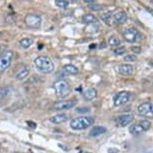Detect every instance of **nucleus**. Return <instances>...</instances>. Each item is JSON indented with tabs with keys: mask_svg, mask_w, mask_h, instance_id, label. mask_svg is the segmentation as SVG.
<instances>
[{
	"mask_svg": "<svg viewBox=\"0 0 153 153\" xmlns=\"http://www.w3.org/2000/svg\"><path fill=\"white\" fill-rule=\"evenodd\" d=\"M24 22L26 24V26L28 28H31V29H38L41 26V16L38 15L36 13H31L26 15L24 19Z\"/></svg>",
	"mask_w": 153,
	"mask_h": 153,
	"instance_id": "nucleus-5",
	"label": "nucleus"
},
{
	"mask_svg": "<svg viewBox=\"0 0 153 153\" xmlns=\"http://www.w3.org/2000/svg\"><path fill=\"white\" fill-rule=\"evenodd\" d=\"M88 8H89V9H91V10L97 11V10H101V9H102L103 6H102V5H100V4H89Z\"/></svg>",
	"mask_w": 153,
	"mask_h": 153,
	"instance_id": "nucleus-26",
	"label": "nucleus"
},
{
	"mask_svg": "<svg viewBox=\"0 0 153 153\" xmlns=\"http://www.w3.org/2000/svg\"><path fill=\"white\" fill-rule=\"evenodd\" d=\"M83 1H84V2H86V3H89V4H91L92 2L94 1V0H83Z\"/></svg>",
	"mask_w": 153,
	"mask_h": 153,
	"instance_id": "nucleus-33",
	"label": "nucleus"
},
{
	"mask_svg": "<svg viewBox=\"0 0 153 153\" xmlns=\"http://www.w3.org/2000/svg\"><path fill=\"white\" fill-rule=\"evenodd\" d=\"M98 95V92L95 88H89L87 89L84 93H83V97L86 101H91L93 100L94 98H96Z\"/></svg>",
	"mask_w": 153,
	"mask_h": 153,
	"instance_id": "nucleus-14",
	"label": "nucleus"
},
{
	"mask_svg": "<svg viewBox=\"0 0 153 153\" xmlns=\"http://www.w3.org/2000/svg\"><path fill=\"white\" fill-rule=\"evenodd\" d=\"M95 122L94 117L90 116H81L76 117L71 120L70 127L73 130H84V129L89 128Z\"/></svg>",
	"mask_w": 153,
	"mask_h": 153,
	"instance_id": "nucleus-2",
	"label": "nucleus"
},
{
	"mask_svg": "<svg viewBox=\"0 0 153 153\" xmlns=\"http://www.w3.org/2000/svg\"><path fill=\"white\" fill-rule=\"evenodd\" d=\"M147 10H148L149 12H151V14H152V15H153V10H152V9H150V8H148V9H147Z\"/></svg>",
	"mask_w": 153,
	"mask_h": 153,
	"instance_id": "nucleus-34",
	"label": "nucleus"
},
{
	"mask_svg": "<svg viewBox=\"0 0 153 153\" xmlns=\"http://www.w3.org/2000/svg\"><path fill=\"white\" fill-rule=\"evenodd\" d=\"M134 119L133 114H123V115H119L116 118V123L118 126L120 127H124L128 124H130Z\"/></svg>",
	"mask_w": 153,
	"mask_h": 153,
	"instance_id": "nucleus-10",
	"label": "nucleus"
},
{
	"mask_svg": "<svg viewBox=\"0 0 153 153\" xmlns=\"http://www.w3.org/2000/svg\"><path fill=\"white\" fill-rule=\"evenodd\" d=\"M28 125H29L30 127H32V128H35V127H36V124L35 123H34V122H31V121H28Z\"/></svg>",
	"mask_w": 153,
	"mask_h": 153,
	"instance_id": "nucleus-32",
	"label": "nucleus"
},
{
	"mask_svg": "<svg viewBox=\"0 0 153 153\" xmlns=\"http://www.w3.org/2000/svg\"><path fill=\"white\" fill-rule=\"evenodd\" d=\"M125 52H126V48L124 47V46H118V47L114 50V54L117 56L122 55V54H124Z\"/></svg>",
	"mask_w": 153,
	"mask_h": 153,
	"instance_id": "nucleus-24",
	"label": "nucleus"
},
{
	"mask_svg": "<svg viewBox=\"0 0 153 153\" xmlns=\"http://www.w3.org/2000/svg\"><path fill=\"white\" fill-rule=\"evenodd\" d=\"M69 119V115L65 114V113H60V114H56L50 118V121L54 124H61L66 122Z\"/></svg>",
	"mask_w": 153,
	"mask_h": 153,
	"instance_id": "nucleus-13",
	"label": "nucleus"
},
{
	"mask_svg": "<svg viewBox=\"0 0 153 153\" xmlns=\"http://www.w3.org/2000/svg\"><path fill=\"white\" fill-rule=\"evenodd\" d=\"M139 124L141 125V127L143 128V130L144 132L147 131V130H149L150 129V127H151V122H150L149 120H147V119H144V120H141Z\"/></svg>",
	"mask_w": 153,
	"mask_h": 153,
	"instance_id": "nucleus-23",
	"label": "nucleus"
},
{
	"mask_svg": "<svg viewBox=\"0 0 153 153\" xmlns=\"http://www.w3.org/2000/svg\"><path fill=\"white\" fill-rule=\"evenodd\" d=\"M64 71L66 72V73L68 74H71V75H75L78 73V68L76 67V66L72 65V64H67L64 66Z\"/></svg>",
	"mask_w": 153,
	"mask_h": 153,
	"instance_id": "nucleus-20",
	"label": "nucleus"
},
{
	"mask_svg": "<svg viewBox=\"0 0 153 153\" xmlns=\"http://www.w3.org/2000/svg\"><path fill=\"white\" fill-rule=\"evenodd\" d=\"M76 105V101L74 99L71 100H61V101H57L52 106L53 110L56 111H62V110H67V109L73 108Z\"/></svg>",
	"mask_w": 153,
	"mask_h": 153,
	"instance_id": "nucleus-8",
	"label": "nucleus"
},
{
	"mask_svg": "<svg viewBox=\"0 0 153 153\" xmlns=\"http://www.w3.org/2000/svg\"><path fill=\"white\" fill-rule=\"evenodd\" d=\"M152 85H153V82H152Z\"/></svg>",
	"mask_w": 153,
	"mask_h": 153,
	"instance_id": "nucleus-37",
	"label": "nucleus"
},
{
	"mask_svg": "<svg viewBox=\"0 0 153 153\" xmlns=\"http://www.w3.org/2000/svg\"><path fill=\"white\" fill-rule=\"evenodd\" d=\"M30 73V68L26 65H22L15 72V77L18 80H24Z\"/></svg>",
	"mask_w": 153,
	"mask_h": 153,
	"instance_id": "nucleus-11",
	"label": "nucleus"
},
{
	"mask_svg": "<svg viewBox=\"0 0 153 153\" xmlns=\"http://www.w3.org/2000/svg\"><path fill=\"white\" fill-rule=\"evenodd\" d=\"M19 44H20V46H21L22 48L27 49L33 44V39L29 38V37H25V38H22L21 40H20Z\"/></svg>",
	"mask_w": 153,
	"mask_h": 153,
	"instance_id": "nucleus-18",
	"label": "nucleus"
},
{
	"mask_svg": "<svg viewBox=\"0 0 153 153\" xmlns=\"http://www.w3.org/2000/svg\"><path fill=\"white\" fill-rule=\"evenodd\" d=\"M55 5L58 8L65 9L69 6V1L68 0H55Z\"/></svg>",
	"mask_w": 153,
	"mask_h": 153,
	"instance_id": "nucleus-22",
	"label": "nucleus"
},
{
	"mask_svg": "<svg viewBox=\"0 0 153 153\" xmlns=\"http://www.w3.org/2000/svg\"><path fill=\"white\" fill-rule=\"evenodd\" d=\"M131 50L133 51L134 53H136V54H139V53L141 52V48H140V47H136V46L132 47V48H131Z\"/></svg>",
	"mask_w": 153,
	"mask_h": 153,
	"instance_id": "nucleus-30",
	"label": "nucleus"
},
{
	"mask_svg": "<svg viewBox=\"0 0 153 153\" xmlns=\"http://www.w3.org/2000/svg\"><path fill=\"white\" fill-rule=\"evenodd\" d=\"M134 71V67L132 66L131 64H127V63H123V64H120L118 66V72L121 74V75H131L133 73Z\"/></svg>",
	"mask_w": 153,
	"mask_h": 153,
	"instance_id": "nucleus-12",
	"label": "nucleus"
},
{
	"mask_svg": "<svg viewBox=\"0 0 153 153\" xmlns=\"http://www.w3.org/2000/svg\"><path fill=\"white\" fill-rule=\"evenodd\" d=\"M110 18H111V14L110 13H105V14H103V15L101 16V19H102L105 23H108L109 21H110Z\"/></svg>",
	"mask_w": 153,
	"mask_h": 153,
	"instance_id": "nucleus-27",
	"label": "nucleus"
},
{
	"mask_svg": "<svg viewBox=\"0 0 153 153\" xmlns=\"http://www.w3.org/2000/svg\"><path fill=\"white\" fill-rule=\"evenodd\" d=\"M129 132H130L131 134H140V133H142V132H144V130L139 124V122H138L129 127Z\"/></svg>",
	"mask_w": 153,
	"mask_h": 153,
	"instance_id": "nucleus-17",
	"label": "nucleus"
},
{
	"mask_svg": "<svg viewBox=\"0 0 153 153\" xmlns=\"http://www.w3.org/2000/svg\"><path fill=\"white\" fill-rule=\"evenodd\" d=\"M81 153H90V152H81Z\"/></svg>",
	"mask_w": 153,
	"mask_h": 153,
	"instance_id": "nucleus-36",
	"label": "nucleus"
},
{
	"mask_svg": "<svg viewBox=\"0 0 153 153\" xmlns=\"http://www.w3.org/2000/svg\"><path fill=\"white\" fill-rule=\"evenodd\" d=\"M108 153H118V150L114 149V148H109L108 149Z\"/></svg>",
	"mask_w": 153,
	"mask_h": 153,
	"instance_id": "nucleus-31",
	"label": "nucleus"
},
{
	"mask_svg": "<svg viewBox=\"0 0 153 153\" xmlns=\"http://www.w3.org/2000/svg\"><path fill=\"white\" fill-rule=\"evenodd\" d=\"M137 113L142 117L153 118V105L151 102H143L138 106Z\"/></svg>",
	"mask_w": 153,
	"mask_h": 153,
	"instance_id": "nucleus-7",
	"label": "nucleus"
},
{
	"mask_svg": "<svg viewBox=\"0 0 153 153\" xmlns=\"http://www.w3.org/2000/svg\"><path fill=\"white\" fill-rule=\"evenodd\" d=\"M124 60L127 62H134L137 60V56L135 55V54H128V55H126L124 57Z\"/></svg>",
	"mask_w": 153,
	"mask_h": 153,
	"instance_id": "nucleus-25",
	"label": "nucleus"
},
{
	"mask_svg": "<svg viewBox=\"0 0 153 153\" xmlns=\"http://www.w3.org/2000/svg\"><path fill=\"white\" fill-rule=\"evenodd\" d=\"M108 44L112 46V47H118L121 44V40L116 36H111L110 38L108 39Z\"/></svg>",
	"mask_w": 153,
	"mask_h": 153,
	"instance_id": "nucleus-21",
	"label": "nucleus"
},
{
	"mask_svg": "<svg viewBox=\"0 0 153 153\" xmlns=\"http://www.w3.org/2000/svg\"><path fill=\"white\" fill-rule=\"evenodd\" d=\"M106 132V128L103 126H93V128L91 129L90 132H89V135L91 137H97L99 135L104 134Z\"/></svg>",
	"mask_w": 153,
	"mask_h": 153,
	"instance_id": "nucleus-15",
	"label": "nucleus"
},
{
	"mask_svg": "<svg viewBox=\"0 0 153 153\" xmlns=\"http://www.w3.org/2000/svg\"><path fill=\"white\" fill-rule=\"evenodd\" d=\"M89 111H90V109H89V108H87V107H80V108H77L76 109V112H79V113H84V112H85V113H87V112H89Z\"/></svg>",
	"mask_w": 153,
	"mask_h": 153,
	"instance_id": "nucleus-29",
	"label": "nucleus"
},
{
	"mask_svg": "<svg viewBox=\"0 0 153 153\" xmlns=\"http://www.w3.org/2000/svg\"><path fill=\"white\" fill-rule=\"evenodd\" d=\"M14 58V52L11 50H6L0 54V73L5 71L12 63Z\"/></svg>",
	"mask_w": 153,
	"mask_h": 153,
	"instance_id": "nucleus-4",
	"label": "nucleus"
},
{
	"mask_svg": "<svg viewBox=\"0 0 153 153\" xmlns=\"http://www.w3.org/2000/svg\"><path fill=\"white\" fill-rule=\"evenodd\" d=\"M53 88L54 91H55L56 96L58 98H65L71 92V87L69 85V83L63 79L57 80L56 82H54Z\"/></svg>",
	"mask_w": 153,
	"mask_h": 153,
	"instance_id": "nucleus-3",
	"label": "nucleus"
},
{
	"mask_svg": "<svg viewBox=\"0 0 153 153\" xmlns=\"http://www.w3.org/2000/svg\"><path fill=\"white\" fill-rule=\"evenodd\" d=\"M7 93H8V89L7 88H4V87L0 88V99L4 98L7 95Z\"/></svg>",
	"mask_w": 153,
	"mask_h": 153,
	"instance_id": "nucleus-28",
	"label": "nucleus"
},
{
	"mask_svg": "<svg viewBox=\"0 0 153 153\" xmlns=\"http://www.w3.org/2000/svg\"><path fill=\"white\" fill-rule=\"evenodd\" d=\"M34 65H35L37 70L43 74L51 73L54 70V68H55L52 60L49 58L48 56H44V55L38 56L37 58H35V60H34Z\"/></svg>",
	"mask_w": 153,
	"mask_h": 153,
	"instance_id": "nucleus-1",
	"label": "nucleus"
},
{
	"mask_svg": "<svg viewBox=\"0 0 153 153\" xmlns=\"http://www.w3.org/2000/svg\"><path fill=\"white\" fill-rule=\"evenodd\" d=\"M82 21L86 23V24H92V23H95L97 21L96 17H95L93 14H85V15L82 16Z\"/></svg>",
	"mask_w": 153,
	"mask_h": 153,
	"instance_id": "nucleus-19",
	"label": "nucleus"
},
{
	"mask_svg": "<svg viewBox=\"0 0 153 153\" xmlns=\"http://www.w3.org/2000/svg\"><path fill=\"white\" fill-rule=\"evenodd\" d=\"M113 18L117 24H123L127 21V14L124 11H119L114 14Z\"/></svg>",
	"mask_w": 153,
	"mask_h": 153,
	"instance_id": "nucleus-16",
	"label": "nucleus"
},
{
	"mask_svg": "<svg viewBox=\"0 0 153 153\" xmlns=\"http://www.w3.org/2000/svg\"><path fill=\"white\" fill-rule=\"evenodd\" d=\"M123 37L127 42L130 43H136L139 42L142 39V35L141 33L135 28H128L123 32Z\"/></svg>",
	"mask_w": 153,
	"mask_h": 153,
	"instance_id": "nucleus-6",
	"label": "nucleus"
},
{
	"mask_svg": "<svg viewBox=\"0 0 153 153\" xmlns=\"http://www.w3.org/2000/svg\"><path fill=\"white\" fill-rule=\"evenodd\" d=\"M130 98V92L128 91H121L119 93H117L113 98V103L115 106H121L125 104L127 101Z\"/></svg>",
	"mask_w": 153,
	"mask_h": 153,
	"instance_id": "nucleus-9",
	"label": "nucleus"
},
{
	"mask_svg": "<svg viewBox=\"0 0 153 153\" xmlns=\"http://www.w3.org/2000/svg\"><path fill=\"white\" fill-rule=\"evenodd\" d=\"M146 153H153V150H150V151H148V152H146Z\"/></svg>",
	"mask_w": 153,
	"mask_h": 153,
	"instance_id": "nucleus-35",
	"label": "nucleus"
}]
</instances>
